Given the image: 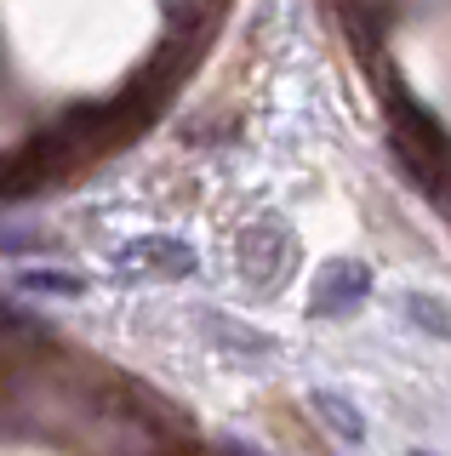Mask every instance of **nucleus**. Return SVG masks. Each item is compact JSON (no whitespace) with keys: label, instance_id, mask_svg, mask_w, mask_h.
Returning a JSON list of instances; mask_svg holds the SVG:
<instances>
[{"label":"nucleus","instance_id":"nucleus-5","mask_svg":"<svg viewBox=\"0 0 451 456\" xmlns=\"http://www.w3.org/2000/svg\"><path fill=\"white\" fill-rule=\"evenodd\" d=\"M365 297H372V268H365L360 256H332V263H320V274H315L308 308L337 320V314H355Z\"/></svg>","mask_w":451,"mask_h":456},{"label":"nucleus","instance_id":"nucleus-6","mask_svg":"<svg viewBox=\"0 0 451 456\" xmlns=\"http://www.w3.org/2000/svg\"><path fill=\"white\" fill-rule=\"evenodd\" d=\"M308 405H315L320 428H326L337 445H365V411H360L355 394H343V388H315V394H308Z\"/></svg>","mask_w":451,"mask_h":456},{"label":"nucleus","instance_id":"nucleus-7","mask_svg":"<svg viewBox=\"0 0 451 456\" xmlns=\"http://www.w3.org/2000/svg\"><path fill=\"white\" fill-rule=\"evenodd\" d=\"M400 314L412 320V331L434 337V342H451V303L434 291H406L400 297Z\"/></svg>","mask_w":451,"mask_h":456},{"label":"nucleus","instance_id":"nucleus-3","mask_svg":"<svg viewBox=\"0 0 451 456\" xmlns=\"http://www.w3.org/2000/svg\"><path fill=\"white\" fill-rule=\"evenodd\" d=\"M201 337L217 360H234V365H269L280 354V342L269 331L234 320V314H217V308H201Z\"/></svg>","mask_w":451,"mask_h":456},{"label":"nucleus","instance_id":"nucleus-4","mask_svg":"<svg viewBox=\"0 0 451 456\" xmlns=\"http://www.w3.org/2000/svg\"><path fill=\"white\" fill-rule=\"evenodd\" d=\"M12 291L40 297V303H86L92 274L86 268H69V263H52V256H23L12 268Z\"/></svg>","mask_w":451,"mask_h":456},{"label":"nucleus","instance_id":"nucleus-1","mask_svg":"<svg viewBox=\"0 0 451 456\" xmlns=\"http://www.w3.org/2000/svg\"><path fill=\"white\" fill-rule=\"evenodd\" d=\"M109 274L120 285H172L201 274V251L183 234H132L109 251Z\"/></svg>","mask_w":451,"mask_h":456},{"label":"nucleus","instance_id":"nucleus-2","mask_svg":"<svg viewBox=\"0 0 451 456\" xmlns=\"http://www.w3.org/2000/svg\"><path fill=\"white\" fill-rule=\"evenodd\" d=\"M291 256H298V240H291V228L280 217H258L241 234V274L258 285V291H275L280 274L291 268Z\"/></svg>","mask_w":451,"mask_h":456}]
</instances>
